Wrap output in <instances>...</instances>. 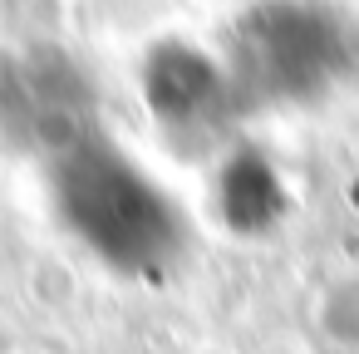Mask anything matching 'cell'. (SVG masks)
Here are the masks:
<instances>
[{
  "label": "cell",
  "instance_id": "obj_4",
  "mask_svg": "<svg viewBox=\"0 0 359 354\" xmlns=\"http://www.w3.org/2000/svg\"><path fill=\"white\" fill-rule=\"evenodd\" d=\"M236 79L187 45H163L143 69V99L172 138H212L226 123Z\"/></svg>",
  "mask_w": 359,
  "mask_h": 354
},
{
  "label": "cell",
  "instance_id": "obj_2",
  "mask_svg": "<svg viewBox=\"0 0 359 354\" xmlns=\"http://www.w3.org/2000/svg\"><path fill=\"white\" fill-rule=\"evenodd\" d=\"M334 60V30L305 6H266L236 30V89L261 99H305Z\"/></svg>",
  "mask_w": 359,
  "mask_h": 354
},
{
  "label": "cell",
  "instance_id": "obj_1",
  "mask_svg": "<svg viewBox=\"0 0 359 354\" xmlns=\"http://www.w3.org/2000/svg\"><path fill=\"white\" fill-rule=\"evenodd\" d=\"M50 202L60 226L118 275L158 280L187 251V222L172 192L104 133L50 163Z\"/></svg>",
  "mask_w": 359,
  "mask_h": 354
},
{
  "label": "cell",
  "instance_id": "obj_3",
  "mask_svg": "<svg viewBox=\"0 0 359 354\" xmlns=\"http://www.w3.org/2000/svg\"><path fill=\"white\" fill-rule=\"evenodd\" d=\"M0 123L20 143L45 148L50 163L74 143L94 138L89 89L79 69L55 55H25L11 69H0Z\"/></svg>",
  "mask_w": 359,
  "mask_h": 354
}]
</instances>
